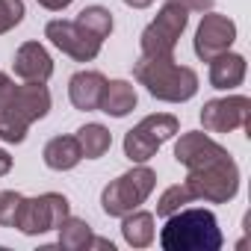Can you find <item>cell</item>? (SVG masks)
Listing matches in <instances>:
<instances>
[{
	"label": "cell",
	"instance_id": "obj_1",
	"mask_svg": "<svg viewBox=\"0 0 251 251\" xmlns=\"http://www.w3.org/2000/svg\"><path fill=\"white\" fill-rule=\"evenodd\" d=\"M50 112V92L45 83L15 86L9 74L0 71V139L21 145L30 124Z\"/></svg>",
	"mask_w": 251,
	"mask_h": 251
},
{
	"label": "cell",
	"instance_id": "obj_2",
	"mask_svg": "<svg viewBox=\"0 0 251 251\" xmlns=\"http://www.w3.org/2000/svg\"><path fill=\"white\" fill-rule=\"evenodd\" d=\"M133 77L151 98L166 103H183L198 92V74L189 65H177L172 56H139L133 62Z\"/></svg>",
	"mask_w": 251,
	"mask_h": 251
},
{
	"label": "cell",
	"instance_id": "obj_3",
	"mask_svg": "<svg viewBox=\"0 0 251 251\" xmlns=\"http://www.w3.org/2000/svg\"><path fill=\"white\" fill-rule=\"evenodd\" d=\"M160 245L166 251H219L225 245V236L210 210L180 207L177 213L166 216V227L160 230Z\"/></svg>",
	"mask_w": 251,
	"mask_h": 251
},
{
	"label": "cell",
	"instance_id": "obj_4",
	"mask_svg": "<svg viewBox=\"0 0 251 251\" xmlns=\"http://www.w3.org/2000/svg\"><path fill=\"white\" fill-rule=\"evenodd\" d=\"M183 183H186L192 201L227 204L239 192V166L233 163L230 154H222V157H216L198 169H189Z\"/></svg>",
	"mask_w": 251,
	"mask_h": 251
},
{
	"label": "cell",
	"instance_id": "obj_5",
	"mask_svg": "<svg viewBox=\"0 0 251 251\" xmlns=\"http://www.w3.org/2000/svg\"><path fill=\"white\" fill-rule=\"evenodd\" d=\"M157 186V175L154 169H148L145 163H136L130 172H124L121 177H115L112 183L103 186L100 192V210L106 216H124L136 210L139 204L148 201V195Z\"/></svg>",
	"mask_w": 251,
	"mask_h": 251
},
{
	"label": "cell",
	"instance_id": "obj_6",
	"mask_svg": "<svg viewBox=\"0 0 251 251\" xmlns=\"http://www.w3.org/2000/svg\"><path fill=\"white\" fill-rule=\"evenodd\" d=\"M186 24H189V12L177 3V0L163 3L157 18L142 30V39H139L142 56H172L175 48H177V39L186 30Z\"/></svg>",
	"mask_w": 251,
	"mask_h": 251
},
{
	"label": "cell",
	"instance_id": "obj_7",
	"mask_svg": "<svg viewBox=\"0 0 251 251\" xmlns=\"http://www.w3.org/2000/svg\"><path fill=\"white\" fill-rule=\"evenodd\" d=\"M180 130V121L169 112H157V115H145L133 130H127L124 136V157L130 163H148L163 142H169L175 133Z\"/></svg>",
	"mask_w": 251,
	"mask_h": 251
},
{
	"label": "cell",
	"instance_id": "obj_8",
	"mask_svg": "<svg viewBox=\"0 0 251 251\" xmlns=\"http://www.w3.org/2000/svg\"><path fill=\"white\" fill-rule=\"evenodd\" d=\"M68 216H71L68 198L59 195V192H45V195H36V198H24L21 201L15 227L21 233H27V236H36V233L56 230Z\"/></svg>",
	"mask_w": 251,
	"mask_h": 251
},
{
	"label": "cell",
	"instance_id": "obj_9",
	"mask_svg": "<svg viewBox=\"0 0 251 251\" xmlns=\"http://www.w3.org/2000/svg\"><path fill=\"white\" fill-rule=\"evenodd\" d=\"M251 118V100L245 95H227L207 100L201 109V124L207 133H230L239 127H248Z\"/></svg>",
	"mask_w": 251,
	"mask_h": 251
},
{
	"label": "cell",
	"instance_id": "obj_10",
	"mask_svg": "<svg viewBox=\"0 0 251 251\" xmlns=\"http://www.w3.org/2000/svg\"><path fill=\"white\" fill-rule=\"evenodd\" d=\"M45 36L50 39L53 48H59L62 53H68V56L77 59V62H92V59L100 53V45H103V42H98L95 36H89L77 21H62V18L48 21Z\"/></svg>",
	"mask_w": 251,
	"mask_h": 251
},
{
	"label": "cell",
	"instance_id": "obj_11",
	"mask_svg": "<svg viewBox=\"0 0 251 251\" xmlns=\"http://www.w3.org/2000/svg\"><path fill=\"white\" fill-rule=\"evenodd\" d=\"M236 42V24L227 15L219 12H207L195 30V56L210 62L213 56L230 50V45Z\"/></svg>",
	"mask_w": 251,
	"mask_h": 251
},
{
	"label": "cell",
	"instance_id": "obj_12",
	"mask_svg": "<svg viewBox=\"0 0 251 251\" xmlns=\"http://www.w3.org/2000/svg\"><path fill=\"white\" fill-rule=\"evenodd\" d=\"M222 154H227V148H222L216 139H210L207 133H201V130H192V133H183L180 139H177V145H175V160L189 172V169H198V166H204V163H210V160H216V157H222Z\"/></svg>",
	"mask_w": 251,
	"mask_h": 251
},
{
	"label": "cell",
	"instance_id": "obj_13",
	"mask_svg": "<svg viewBox=\"0 0 251 251\" xmlns=\"http://www.w3.org/2000/svg\"><path fill=\"white\" fill-rule=\"evenodd\" d=\"M12 68H15V74L24 83H48L50 74H53V59H50V53L39 42H24L15 50Z\"/></svg>",
	"mask_w": 251,
	"mask_h": 251
},
{
	"label": "cell",
	"instance_id": "obj_14",
	"mask_svg": "<svg viewBox=\"0 0 251 251\" xmlns=\"http://www.w3.org/2000/svg\"><path fill=\"white\" fill-rule=\"evenodd\" d=\"M103 89H106V77L100 71H77L68 80V98L83 112H92V109L100 106Z\"/></svg>",
	"mask_w": 251,
	"mask_h": 251
},
{
	"label": "cell",
	"instance_id": "obj_15",
	"mask_svg": "<svg viewBox=\"0 0 251 251\" xmlns=\"http://www.w3.org/2000/svg\"><path fill=\"white\" fill-rule=\"evenodd\" d=\"M242 80H245V56L225 50L210 59V86L213 89L227 92V89H236Z\"/></svg>",
	"mask_w": 251,
	"mask_h": 251
},
{
	"label": "cell",
	"instance_id": "obj_16",
	"mask_svg": "<svg viewBox=\"0 0 251 251\" xmlns=\"http://www.w3.org/2000/svg\"><path fill=\"white\" fill-rule=\"evenodd\" d=\"M42 157H45V166H48V169H53V172H68V169H74V166L83 160V151H80L77 136H53V139L45 145Z\"/></svg>",
	"mask_w": 251,
	"mask_h": 251
},
{
	"label": "cell",
	"instance_id": "obj_17",
	"mask_svg": "<svg viewBox=\"0 0 251 251\" xmlns=\"http://www.w3.org/2000/svg\"><path fill=\"white\" fill-rule=\"evenodd\" d=\"M136 106V89L127 80H106L103 98H100V112L112 115V118H124L127 112H133Z\"/></svg>",
	"mask_w": 251,
	"mask_h": 251
},
{
	"label": "cell",
	"instance_id": "obj_18",
	"mask_svg": "<svg viewBox=\"0 0 251 251\" xmlns=\"http://www.w3.org/2000/svg\"><path fill=\"white\" fill-rule=\"evenodd\" d=\"M121 236L133 248H148L154 242V213L148 210H130L121 216Z\"/></svg>",
	"mask_w": 251,
	"mask_h": 251
},
{
	"label": "cell",
	"instance_id": "obj_19",
	"mask_svg": "<svg viewBox=\"0 0 251 251\" xmlns=\"http://www.w3.org/2000/svg\"><path fill=\"white\" fill-rule=\"evenodd\" d=\"M56 230H59V248H65V251L95 248V233H92V225H89L86 219L68 216Z\"/></svg>",
	"mask_w": 251,
	"mask_h": 251
},
{
	"label": "cell",
	"instance_id": "obj_20",
	"mask_svg": "<svg viewBox=\"0 0 251 251\" xmlns=\"http://www.w3.org/2000/svg\"><path fill=\"white\" fill-rule=\"evenodd\" d=\"M77 142H80V151L86 160H98L109 151L112 145V133L103 127V124L92 121V124H83V127L77 130Z\"/></svg>",
	"mask_w": 251,
	"mask_h": 251
},
{
	"label": "cell",
	"instance_id": "obj_21",
	"mask_svg": "<svg viewBox=\"0 0 251 251\" xmlns=\"http://www.w3.org/2000/svg\"><path fill=\"white\" fill-rule=\"evenodd\" d=\"M77 24H80L89 36H95L98 42H103V39H109V33H112V12H109L106 6H86V9L77 15Z\"/></svg>",
	"mask_w": 251,
	"mask_h": 251
},
{
	"label": "cell",
	"instance_id": "obj_22",
	"mask_svg": "<svg viewBox=\"0 0 251 251\" xmlns=\"http://www.w3.org/2000/svg\"><path fill=\"white\" fill-rule=\"evenodd\" d=\"M192 201V195H189V189H186V183H175V186H169L163 195H160V201H157V216H172V213H177L180 207H186Z\"/></svg>",
	"mask_w": 251,
	"mask_h": 251
},
{
	"label": "cell",
	"instance_id": "obj_23",
	"mask_svg": "<svg viewBox=\"0 0 251 251\" xmlns=\"http://www.w3.org/2000/svg\"><path fill=\"white\" fill-rule=\"evenodd\" d=\"M24 21V0H0V36Z\"/></svg>",
	"mask_w": 251,
	"mask_h": 251
},
{
	"label": "cell",
	"instance_id": "obj_24",
	"mask_svg": "<svg viewBox=\"0 0 251 251\" xmlns=\"http://www.w3.org/2000/svg\"><path fill=\"white\" fill-rule=\"evenodd\" d=\"M21 201H24V195L15 192V189L0 192V225H3V227H15V219H18Z\"/></svg>",
	"mask_w": 251,
	"mask_h": 251
},
{
	"label": "cell",
	"instance_id": "obj_25",
	"mask_svg": "<svg viewBox=\"0 0 251 251\" xmlns=\"http://www.w3.org/2000/svg\"><path fill=\"white\" fill-rule=\"evenodd\" d=\"M177 3H180L186 12H210L216 0H177Z\"/></svg>",
	"mask_w": 251,
	"mask_h": 251
},
{
	"label": "cell",
	"instance_id": "obj_26",
	"mask_svg": "<svg viewBox=\"0 0 251 251\" xmlns=\"http://www.w3.org/2000/svg\"><path fill=\"white\" fill-rule=\"evenodd\" d=\"M39 6H45V9H50V12H62L65 6H71L74 0H36Z\"/></svg>",
	"mask_w": 251,
	"mask_h": 251
},
{
	"label": "cell",
	"instance_id": "obj_27",
	"mask_svg": "<svg viewBox=\"0 0 251 251\" xmlns=\"http://www.w3.org/2000/svg\"><path fill=\"white\" fill-rule=\"evenodd\" d=\"M9 172H12V157H9V151L0 148V177L9 175Z\"/></svg>",
	"mask_w": 251,
	"mask_h": 251
},
{
	"label": "cell",
	"instance_id": "obj_28",
	"mask_svg": "<svg viewBox=\"0 0 251 251\" xmlns=\"http://www.w3.org/2000/svg\"><path fill=\"white\" fill-rule=\"evenodd\" d=\"M124 3H127L130 9H148V6L154 3V0H124Z\"/></svg>",
	"mask_w": 251,
	"mask_h": 251
}]
</instances>
